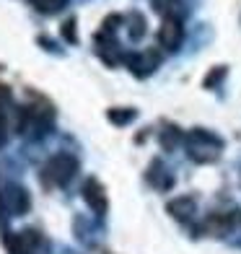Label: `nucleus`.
Segmentation results:
<instances>
[{
	"label": "nucleus",
	"mask_w": 241,
	"mask_h": 254,
	"mask_svg": "<svg viewBox=\"0 0 241 254\" xmlns=\"http://www.w3.org/2000/svg\"><path fill=\"white\" fill-rule=\"evenodd\" d=\"M78 174V158L73 153H55L47 164L42 166V184L44 187H65L67 182Z\"/></svg>",
	"instance_id": "f257e3e1"
},
{
	"label": "nucleus",
	"mask_w": 241,
	"mask_h": 254,
	"mask_svg": "<svg viewBox=\"0 0 241 254\" xmlns=\"http://www.w3.org/2000/svg\"><path fill=\"white\" fill-rule=\"evenodd\" d=\"M221 151H223V140L208 130L197 127V130L187 135V153L194 164H213V161H218Z\"/></svg>",
	"instance_id": "f03ea898"
},
{
	"label": "nucleus",
	"mask_w": 241,
	"mask_h": 254,
	"mask_svg": "<svg viewBox=\"0 0 241 254\" xmlns=\"http://www.w3.org/2000/svg\"><path fill=\"white\" fill-rule=\"evenodd\" d=\"M29 207H31V197H29L26 187H21V184H8L0 192V213L24 215V213H29Z\"/></svg>",
	"instance_id": "7ed1b4c3"
},
{
	"label": "nucleus",
	"mask_w": 241,
	"mask_h": 254,
	"mask_svg": "<svg viewBox=\"0 0 241 254\" xmlns=\"http://www.w3.org/2000/svg\"><path fill=\"white\" fill-rule=\"evenodd\" d=\"M94 44H96V55L109 67H117L120 63H124V50H122V44H120V39L114 37V34L99 29L96 37H94Z\"/></svg>",
	"instance_id": "20e7f679"
},
{
	"label": "nucleus",
	"mask_w": 241,
	"mask_h": 254,
	"mask_svg": "<svg viewBox=\"0 0 241 254\" xmlns=\"http://www.w3.org/2000/svg\"><path fill=\"white\" fill-rule=\"evenodd\" d=\"M124 65L132 70L135 78H148L156 67L161 65V52L158 50H143V52H130L124 55Z\"/></svg>",
	"instance_id": "39448f33"
},
{
	"label": "nucleus",
	"mask_w": 241,
	"mask_h": 254,
	"mask_svg": "<svg viewBox=\"0 0 241 254\" xmlns=\"http://www.w3.org/2000/svg\"><path fill=\"white\" fill-rule=\"evenodd\" d=\"M158 44L166 52H177L184 44V24L179 18H164V24L158 29Z\"/></svg>",
	"instance_id": "423d86ee"
},
{
	"label": "nucleus",
	"mask_w": 241,
	"mask_h": 254,
	"mask_svg": "<svg viewBox=\"0 0 241 254\" xmlns=\"http://www.w3.org/2000/svg\"><path fill=\"white\" fill-rule=\"evenodd\" d=\"M80 194H83L86 205H88L99 218L107 215V207H109V202H107V190H104V184H101L99 179L88 177L86 184H83V190H80Z\"/></svg>",
	"instance_id": "0eeeda50"
},
{
	"label": "nucleus",
	"mask_w": 241,
	"mask_h": 254,
	"mask_svg": "<svg viewBox=\"0 0 241 254\" xmlns=\"http://www.w3.org/2000/svg\"><path fill=\"white\" fill-rule=\"evenodd\" d=\"M234 226H236V213L234 215H228V213H210L208 218H205V223H202V231H205V234H210V236L221 239Z\"/></svg>",
	"instance_id": "6e6552de"
},
{
	"label": "nucleus",
	"mask_w": 241,
	"mask_h": 254,
	"mask_svg": "<svg viewBox=\"0 0 241 254\" xmlns=\"http://www.w3.org/2000/svg\"><path fill=\"white\" fill-rule=\"evenodd\" d=\"M148 182H151V187H156L158 192H166V190H171L174 187V177H171V171L164 166V161H153L151 166H148Z\"/></svg>",
	"instance_id": "1a4fd4ad"
},
{
	"label": "nucleus",
	"mask_w": 241,
	"mask_h": 254,
	"mask_svg": "<svg viewBox=\"0 0 241 254\" xmlns=\"http://www.w3.org/2000/svg\"><path fill=\"white\" fill-rule=\"evenodd\" d=\"M124 24H127V37H130L132 44L145 39V34H148V18L140 13V10H132V13L124 18Z\"/></svg>",
	"instance_id": "9d476101"
},
{
	"label": "nucleus",
	"mask_w": 241,
	"mask_h": 254,
	"mask_svg": "<svg viewBox=\"0 0 241 254\" xmlns=\"http://www.w3.org/2000/svg\"><path fill=\"white\" fill-rule=\"evenodd\" d=\"M166 210L177 218V221H192V215L197 213V202L192 197H177L166 205Z\"/></svg>",
	"instance_id": "9b49d317"
},
{
	"label": "nucleus",
	"mask_w": 241,
	"mask_h": 254,
	"mask_svg": "<svg viewBox=\"0 0 241 254\" xmlns=\"http://www.w3.org/2000/svg\"><path fill=\"white\" fill-rule=\"evenodd\" d=\"M151 5L158 16H164V18H184L187 13V8L181 5V0H151Z\"/></svg>",
	"instance_id": "f8f14e48"
},
{
	"label": "nucleus",
	"mask_w": 241,
	"mask_h": 254,
	"mask_svg": "<svg viewBox=\"0 0 241 254\" xmlns=\"http://www.w3.org/2000/svg\"><path fill=\"white\" fill-rule=\"evenodd\" d=\"M18 239H21V244H24V249H26L29 254H37V252L44 247V239H42V234H39L37 228H26V231H21Z\"/></svg>",
	"instance_id": "ddd939ff"
},
{
	"label": "nucleus",
	"mask_w": 241,
	"mask_h": 254,
	"mask_svg": "<svg viewBox=\"0 0 241 254\" xmlns=\"http://www.w3.org/2000/svg\"><path fill=\"white\" fill-rule=\"evenodd\" d=\"M137 117V112L132 109V107H114V109H109L107 112V120L112 122V125H117V127H124V125H130L132 120Z\"/></svg>",
	"instance_id": "4468645a"
},
{
	"label": "nucleus",
	"mask_w": 241,
	"mask_h": 254,
	"mask_svg": "<svg viewBox=\"0 0 241 254\" xmlns=\"http://www.w3.org/2000/svg\"><path fill=\"white\" fill-rule=\"evenodd\" d=\"M181 137H184V132H181L177 125H166L164 132H161V145H164L166 151H174V148L181 143Z\"/></svg>",
	"instance_id": "2eb2a0df"
},
{
	"label": "nucleus",
	"mask_w": 241,
	"mask_h": 254,
	"mask_svg": "<svg viewBox=\"0 0 241 254\" xmlns=\"http://www.w3.org/2000/svg\"><path fill=\"white\" fill-rule=\"evenodd\" d=\"M29 3L39 10V13H44V16H52V13H57L60 8H65L70 0H29Z\"/></svg>",
	"instance_id": "dca6fc26"
},
{
	"label": "nucleus",
	"mask_w": 241,
	"mask_h": 254,
	"mask_svg": "<svg viewBox=\"0 0 241 254\" xmlns=\"http://www.w3.org/2000/svg\"><path fill=\"white\" fill-rule=\"evenodd\" d=\"M228 75V67L226 65H215V67H210V73L205 75V80H202V86L205 88H215V86H221V80Z\"/></svg>",
	"instance_id": "f3484780"
},
{
	"label": "nucleus",
	"mask_w": 241,
	"mask_h": 254,
	"mask_svg": "<svg viewBox=\"0 0 241 254\" xmlns=\"http://www.w3.org/2000/svg\"><path fill=\"white\" fill-rule=\"evenodd\" d=\"M75 26H78L75 16L65 18V21H62V26H60V34H62V39H65L67 44H78V31H75Z\"/></svg>",
	"instance_id": "a211bd4d"
},
{
	"label": "nucleus",
	"mask_w": 241,
	"mask_h": 254,
	"mask_svg": "<svg viewBox=\"0 0 241 254\" xmlns=\"http://www.w3.org/2000/svg\"><path fill=\"white\" fill-rule=\"evenodd\" d=\"M5 249H8V254H29L24 249V244H21L18 234H5Z\"/></svg>",
	"instance_id": "6ab92c4d"
},
{
	"label": "nucleus",
	"mask_w": 241,
	"mask_h": 254,
	"mask_svg": "<svg viewBox=\"0 0 241 254\" xmlns=\"http://www.w3.org/2000/svg\"><path fill=\"white\" fill-rule=\"evenodd\" d=\"M37 44H39L42 50L52 52V55H62V47H60V44H57L55 39H50L47 34H39V37H37Z\"/></svg>",
	"instance_id": "aec40b11"
},
{
	"label": "nucleus",
	"mask_w": 241,
	"mask_h": 254,
	"mask_svg": "<svg viewBox=\"0 0 241 254\" xmlns=\"http://www.w3.org/2000/svg\"><path fill=\"white\" fill-rule=\"evenodd\" d=\"M124 24V16H120V13H112V16H107L104 21H101V31H109V34H114L117 31V26H122Z\"/></svg>",
	"instance_id": "412c9836"
},
{
	"label": "nucleus",
	"mask_w": 241,
	"mask_h": 254,
	"mask_svg": "<svg viewBox=\"0 0 241 254\" xmlns=\"http://www.w3.org/2000/svg\"><path fill=\"white\" fill-rule=\"evenodd\" d=\"M5 143H8V117H5V112L0 109V148Z\"/></svg>",
	"instance_id": "4be33fe9"
},
{
	"label": "nucleus",
	"mask_w": 241,
	"mask_h": 254,
	"mask_svg": "<svg viewBox=\"0 0 241 254\" xmlns=\"http://www.w3.org/2000/svg\"><path fill=\"white\" fill-rule=\"evenodd\" d=\"M10 101V88L5 83H0V109H3V104Z\"/></svg>",
	"instance_id": "5701e85b"
}]
</instances>
